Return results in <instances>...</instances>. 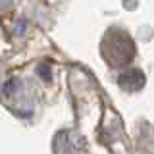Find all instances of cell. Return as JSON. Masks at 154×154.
Returning a JSON list of instances; mask_svg holds the SVG:
<instances>
[{
  "instance_id": "obj_2",
  "label": "cell",
  "mask_w": 154,
  "mask_h": 154,
  "mask_svg": "<svg viewBox=\"0 0 154 154\" xmlns=\"http://www.w3.org/2000/svg\"><path fill=\"white\" fill-rule=\"evenodd\" d=\"M119 85L127 91H137L144 85V75L139 69H131V71H127V73H123L119 77Z\"/></svg>"
},
{
  "instance_id": "obj_1",
  "label": "cell",
  "mask_w": 154,
  "mask_h": 154,
  "mask_svg": "<svg viewBox=\"0 0 154 154\" xmlns=\"http://www.w3.org/2000/svg\"><path fill=\"white\" fill-rule=\"evenodd\" d=\"M108 41H112V56H106V60L110 62V64H114V66H123V64H127L129 60L133 58V45H131V41H129L127 37H122V38H118L116 35H112L110 33L108 35Z\"/></svg>"
},
{
  "instance_id": "obj_3",
  "label": "cell",
  "mask_w": 154,
  "mask_h": 154,
  "mask_svg": "<svg viewBox=\"0 0 154 154\" xmlns=\"http://www.w3.org/2000/svg\"><path fill=\"white\" fill-rule=\"evenodd\" d=\"M10 4H12V0H0V10H2V8H8Z\"/></svg>"
}]
</instances>
